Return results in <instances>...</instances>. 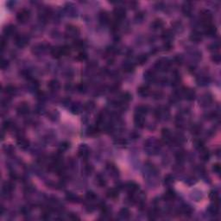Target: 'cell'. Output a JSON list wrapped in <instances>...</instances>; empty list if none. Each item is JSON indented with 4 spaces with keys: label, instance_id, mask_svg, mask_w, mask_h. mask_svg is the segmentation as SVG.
<instances>
[{
    "label": "cell",
    "instance_id": "7dc6e473",
    "mask_svg": "<svg viewBox=\"0 0 221 221\" xmlns=\"http://www.w3.org/2000/svg\"><path fill=\"white\" fill-rule=\"evenodd\" d=\"M212 60L215 63H219L220 61H221V56H220V55H219L218 53L214 54V55H212Z\"/></svg>",
    "mask_w": 221,
    "mask_h": 221
},
{
    "label": "cell",
    "instance_id": "277c9868",
    "mask_svg": "<svg viewBox=\"0 0 221 221\" xmlns=\"http://www.w3.org/2000/svg\"><path fill=\"white\" fill-rule=\"evenodd\" d=\"M113 14H114V16H115V19L116 21L119 22L121 21L122 19H124L126 16V11L124 8L123 7H117L114 9L113 11Z\"/></svg>",
    "mask_w": 221,
    "mask_h": 221
},
{
    "label": "cell",
    "instance_id": "ffe728a7",
    "mask_svg": "<svg viewBox=\"0 0 221 221\" xmlns=\"http://www.w3.org/2000/svg\"><path fill=\"white\" fill-rule=\"evenodd\" d=\"M175 198V193L173 190H168L164 195H163V199L166 201H172L173 200H174Z\"/></svg>",
    "mask_w": 221,
    "mask_h": 221
},
{
    "label": "cell",
    "instance_id": "7402d4cb",
    "mask_svg": "<svg viewBox=\"0 0 221 221\" xmlns=\"http://www.w3.org/2000/svg\"><path fill=\"white\" fill-rule=\"evenodd\" d=\"M99 20H100L101 23H103V24H108L110 22L109 14L106 11H101L99 13Z\"/></svg>",
    "mask_w": 221,
    "mask_h": 221
},
{
    "label": "cell",
    "instance_id": "f546056e",
    "mask_svg": "<svg viewBox=\"0 0 221 221\" xmlns=\"http://www.w3.org/2000/svg\"><path fill=\"white\" fill-rule=\"evenodd\" d=\"M16 87L14 86H12V85H8V86H5V90H4V92L5 93V94H7V95H13V94H15V93H16Z\"/></svg>",
    "mask_w": 221,
    "mask_h": 221
},
{
    "label": "cell",
    "instance_id": "5bb4252c",
    "mask_svg": "<svg viewBox=\"0 0 221 221\" xmlns=\"http://www.w3.org/2000/svg\"><path fill=\"white\" fill-rule=\"evenodd\" d=\"M149 93H150L149 87V86H147V85H143V86H139L138 89H137V93H138L140 96H142V97H146V96H148V95L149 94Z\"/></svg>",
    "mask_w": 221,
    "mask_h": 221
},
{
    "label": "cell",
    "instance_id": "d6986e66",
    "mask_svg": "<svg viewBox=\"0 0 221 221\" xmlns=\"http://www.w3.org/2000/svg\"><path fill=\"white\" fill-rule=\"evenodd\" d=\"M163 27V22L161 19H156L153 21V23L151 24V28L154 30H158Z\"/></svg>",
    "mask_w": 221,
    "mask_h": 221
},
{
    "label": "cell",
    "instance_id": "db71d44e",
    "mask_svg": "<svg viewBox=\"0 0 221 221\" xmlns=\"http://www.w3.org/2000/svg\"><path fill=\"white\" fill-rule=\"evenodd\" d=\"M116 143L118 144V145H121V146H124L126 144V141L124 139H122V138H118L117 141H116Z\"/></svg>",
    "mask_w": 221,
    "mask_h": 221
},
{
    "label": "cell",
    "instance_id": "11a10c76",
    "mask_svg": "<svg viewBox=\"0 0 221 221\" xmlns=\"http://www.w3.org/2000/svg\"><path fill=\"white\" fill-rule=\"evenodd\" d=\"M5 47H6V40L4 37H2V40H1V49H2V50H4L5 49Z\"/></svg>",
    "mask_w": 221,
    "mask_h": 221
},
{
    "label": "cell",
    "instance_id": "c3c4849f",
    "mask_svg": "<svg viewBox=\"0 0 221 221\" xmlns=\"http://www.w3.org/2000/svg\"><path fill=\"white\" fill-rule=\"evenodd\" d=\"M77 90L80 92V93H84V92H86V86L85 85V84H80V85H78L77 86Z\"/></svg>",
    "mask_w": 221,
    "mask_h": 221
},
{
    "label": "cell",
    "instance_id": "e575fe53",
    "mask_svg": "<svg viewBox=\"0 0 221 221\" xmlns=\"http://www.w3.org/2000/svg\"><path fill=\"white\" fill-rule=\"evenodd\" d=\"M96 182L97 184L100 187H103L106 185V181L105 179L103 177L102 175H98L96 177Z\"/></svg>",
    "mask_w": 221,
    "mask_h": 221
},
{
    "label": "cell",
    "instance_id": "9c48e42d",
    "mask_svg": "<svg viewBox=\"0 0 221 221\" xmlns=\"http://www.w3.org/2000/svg\"><path fill=\"white\" fill-rule=\"evenodd\" d=\"M89 153H90V150L89 149H88V147L85 144H82L80 148H79V150H78V154L79 156L81 157V158H87L88 156H89Z\"/></svg>",
    "mask_w": 221,
    "mask_h": 221
},
{
    "label": "cell",
    "instance_id": "f907efd6",
    "mask_svg": "<svg viewBox=\"0 0 221 221\" xmlns=\"http://www.w3.org/2000/svg\"><path fill=\"white\" fill-rule=\"evenodd\" d=\"M93 168L91 165H86V166L85 167V172H86L87 174H90L93 172Z\"/></svg>",
    "mask_w": 221,
    "mask_h": 221
},
{
    "label": "cell",
    "instance_id": "7bdbcfd3",
    "mask_svg": "<svg viewBox=\"0 0 221 221\" xmlns=\"http://www.w3.org/2000/svg\"><path fill=\"white\" fill-rule=\"evenodd\" d=\"M173 182H174V178H173V176H172L171 174H168V175L165 176V178H164V183H165L166 185H171Z\"/></svg>",
    "mask_w": 221,
    "mask_h": 221
},
{
    "label": "cell",
    "instance_id": "2e32d148",
    "mask_svg": "<svg viewBox=\"0 0 221 221\" xmlns=\"http://www.w3.org/2000/svg\"><path fill=\"white\" fill-rule=\"evenodd\" d=\"M205 33L208 36H214L217 33V29L212 24H211L209 25L205 26Z\"/></svg>",
    "mask_w": 221,
    "mask_h": 221
},
{
    "label": "cell",
    "instance_id": "f5cc1de1",
    "mask_svg": "<svg viewBox=\"0 0 221 221\" xmlns=\"http://www.w3.org/2000/svg\"><path fill=\"white\" fill-rule=\"evenodd\" d=\"M11 126H12V124H11V121H5V122L4 123V128H5V130H9Z\"/></svg>",
    "mask_w": 221,
    "mask_h": 221
},
{
    "label": "cell",
    "instance_id": "d590c367",
    "mask_svg": "<svg viewBox=\"0 0 221 221\" xmlns=\"http://www.w3.org/2000/svg\"><path fill=\"white\" fill-rule=\"evenodd\" d=\"M208 212H209L212 215H217V213H218V204L214 203V205L210 206L209 208H208Z\"/></svg>",
    "mask_w": 221,
    "mask_h": 221
},
{
    "label": "cell",
    "instance_id": "ba28073f",
    "mask_svg": "<svg viewBox=\"0 0 221 221\" xmlns=\"http://www.w3.org/2000/svg\"><path fill=\"white\" fill-rule=\"evenodd\" d=\"M125 188L128 191V193L130 194H133L136 193L138 190V185L137 183H135L134 182H130L128 183H126L125 185Z\"/></svg>",
    "mask_w": 221,
    "mask_h": 221
},
{
    "label": "cell",
    "instance_id": "484cf974",
    "mask_svg": "<svg viewBox=\"0 0 221 221\" xmlns=\"http://www.w3.org/2000/svg\"><path fill=\"white\" fill-rule=\"evenodd\" d=\"M123 69L125 73H131L133 72L134 69H135V66L133 63H130V62H127V63H124V66H123Z\"/></svg>",
    "mask_w": 221,
    "mask_h": 221
},
{
    "label": "cell",
    "instance_id": "d4e9b609",
    "mask_svg": "<svg viewBox=\"0 0 221 221\" xmlns=\"http://www.w3.org/2000/svg\"><path fill=\"white\" fill-rule=\"evenodd\" d=\"M15 32H16V27L14 25H8L4 29V34L7 36L14 35Z\"/></svg>",
    "mask_w": 221,
    "mask_h": 221
},
{
    "label": "cell",
    "instance_id": "7c38bea8",
    "mask_svg": "<svg viewBox=\"0 0 221 221\" xmlns=\"http://www.w3.org/2000/svg\"><path fill=\"white\" fill-rule=\"evenodd\" d=\"M134 123H135L137 127L143 128L144 126V124H145V118L143 115L136 114L135 118H134Z\"/></svg>",
    "mask_w": 221,
    "mask_h": 221
},
{
    "label": "cell",
    "instance_id": "74e56055",
    "mask_svg": "<svg viewBox=\"0 0 221 221\" xmlns=\"http://www.w3.org/2000/svg\"><path fill=\"white\" fill-rule=\"evenodd\" d=\"M61 51H62V55L67 56L71 53V48L68 45L61 46Z\"/></svg>",
    "mask_w": 221,
    "mask_h": 221
},
{
    "label": "cell",
    "instance_id": "7a4b0ae2",
    "mask_svg": "<svg viewBox=\"0 0 221 221\" xmlns=\"http://www.w3.org/2000/svg\"><path fill=\"white\" fill-rule=\"evenodd\" d=\"M30 17V12L27 9H21L16 14V20L21 24H25Z\"/></svg>",
    "mask_w": 221,
    "mask_h": 221
},
{
    "label": "cell",
    "instance_id": "5b68a950",
    "mask_svg": "<svg viewBox=\"0 0 221 221\" xmlns=\"http://www.w3.org/2000/svg\"><path fill=\"white\" fill-rule=\"evenodd\" d=\"M15 43L19 48H24L29 43V39L25 36H16Z\"/></svg>",
    "mask_w": 221,
    "mask_h": 221
},
{
    "label": "cell",
    "instance_id": "836d02e7",
    "mask_svg": "<svg viewBox=\"0 0 221 221\" xmlns=\"http://www.w3.org/2000/svg\"><path fill=\"white\" fill-rule=\"evenodd\" d=\"M94 108H95V104L93 101H88L84 105V109L86 112H92Z\"/></svg>",
    "mask_w": 221,
    "mask_h": 221
},
{
    "label": "cell",
    "instance_id": "9f6ffc18",
    "mask_svg": "<svg viewBox=\"0 0 221 221\" xmlns=\"http://www.w3.org/2000/svg\"><path fill=\"white\" fill-rule=\"evenodd\" d=\"M7 66H8V61L3 60V61H2V63H1V67H2V68H3V69L6 68H7Z\"/></svg>",
    "mask_w": 221,
    "mask_h": 221
},
{
    "label": "cell",
    "instance_id": "603a6c76",
    "mask_svg": "<svg viewBox=\"0 0 221 221\" xmlns=\"http://www.w3.org/2000/svg\"><path fill=\"white\" fill-rule=\"evenodd\" d=\"M173 37V33L171 30H164L162 33V38L163 41H165V42H168V41H170L171 39Z\"/></svg>",
    "mask_w": 221,
    "mask_h": 221
},
{
    "label": "cell",
    "instance_id": "44dd1931",
    "mask_svg": "<svg viewBox=\"0 0 221 221\" xmlns=\"http://www.w3.org/2000/svg\"><path fill=\"white\" fill-rule=\"evenodd\" d=\"M118 188H110L106 192V195L110 199H116L118 196Z\"/></svg>",
    "mask_w": 221,
    "mask_h": 221
},
{
    "label": "cell",
    "instance_id": "f35d334b",
    "mask_svg": "<svg viewBox=\"0 0 221 221\" xmlns=\"http://www.w3.org/2000/svg\"><path fill=\"white\" fill-rule=\"evenodd\" d=\"M86 199L87 201H94L96 199V195L93 192H87L86 194Z\"/></svg>",
    "mask_w": 221,
    "mask_h": 221
},
{
    "label": "cell",
    "instance_id": "b9f144b4",
    "mask_svg": "<svg viewBox=\"0 0 221 221\" xmlns=\"http://www.w3.org/2000/svg\"><path fill=\"white\" fill-rule=\"evenodd\" d=\"M87 59V55L85 53V52H80L78 54V55L76 56V60L77 61H86Z\"/></svg>",
    "mask_w": 221,
    "mask_h": 221
},
{
    "label": "cell",
    "instance_id": "e0dca14e",
    "mask_svg": "<svg viewBox=\"0 0 221 221\" xmlns=\"http://www.w3.org/2000/svg\"><path fill=\"white\" fill-rule=\"evenodd\" d=\"M182 12L184 13V15L186 16H190L193 11V5L190 2H185L182 5Z\"/></svg>",
    "mask_w": 221,
    "mask_h": 221
},
{
    "label": "cell",
    "instance_id": "4fadbf2b",
    "mask_svg": "<svg viewBox=\"0 0 221 221\" xmlns=\"http://www.w3.org/2000/svg\"><path fill=\"white\" fill-rule=\"evenodd\" d=\"M15 186L11 182H5L3 185V192L5 194H10L14 190Z\"/></svg>",
    "mask_w": 221,
    "mask_h": 221
},
{
    "label": "cell",
    "instance_id": "8992f818",
    "mask_svg": "<svg viewBox=\"0 0 221 221\" xmlns=\"http://www.w3.org/2000/svg\"><path fill=\"white\" fill-rule=\"evenodd\" d=\"M16 112L18 115H27L30 112V105L27 103H22L16 108Z\"/></svg>",
    "mask_w": 221,
    "mask_h": 221
},
{
    "label": "cell",
    "instance_id": "6f0895ef",
    "mask_svg": "<svg viewBox=\"0 0 221 221\" xmlns=\"http://www.w3.org/2000/svg\"><path fill=\"white\" fill-rule=\"evenodd\" d=\"M69 218L73 219V220H76V219H79V218L74 214V213H71L70 216H69Z\"/></svg>",
    "mask_w": 221,
    "mask_h": 221
},
{
    "label": "cell",
    "instance_id": "4316f807",
    "mask_svg": "<svg viewBox=\"0 0 221 221\" xmlns=\"http://www.w3.org/2000/svg\"><path fill=\"white\" fill-rule=\"evenodd\" d=\"M190 39L193 41H194V42H200L201 41V39H202L201 34L200 32H198V31H193L191 34V36H190Z\"/></svg>",
    "mask_w": 221,
    "mask_h": 221
},
{
    "label": "cell",
    "instance_id": "f6af8a7d",
    "mask_svg": "<svg viewBox=\"0 0 221 221\" xmlns=\"http://www.w3.org/2000/svg\"><path fill=\"white\" fill-rule=\"evenodd\" d=\"M175 157H176V160H177L178 162H183L184 161V157H185V155H184V153L183 152H178L177 154H176V156H175Z\"/></svg>",
    "mask_w": 221,
    "mask_h": 221
},
{
    "label": "cell",
    "instance_id": "52a82bcc",
    "mask_svg": "<svg viewBox=\"0 0 221 221\" xmlns=\"http://www.w3.org/2000/svg\"><path fill=\"white\" fill-rule=\"evenodd\" d=\"M66 34H67L68 36H69V37H75L79 34V30L77 27L70 24V25H68L67 28H66Z\"/></svg>",
    "mask_w": 221,
    "mask_h": 221
},
{
    "label": "cell",
    "instance_id": "d6a6232c",
    "mask_svg": "<svg viewBox=\"0 0 221 221\" xmlns=\"http://www.w3.org/2000/svg\"><path fill=\"white\" fill-rule=\"evenodd\" d=\"M144 78L147 81H153L156 78V74H155L154 71H147L144 74Z\"/></svg>",
    "mask_w": 221,
    "mask_h": 221
},
{
    "label": "cell",
    "instance_id": "ee69618b",
    "mask_svg": "<svg viewBox=\"0 0 221 221\" xmlns=\"http://www.w3.org/2000/svg\"><path fill=\"white\" fill-rule=\"evenodd\" d=\"M201 131V127L200 125L195 124V125L193 126V128H192V132H193V134H195V135L200 134Z\"/></svg>",
    "mask_w": 221,
    "mask_h": 221
},
{
    "label": "cell",
    "instance_id": "816d5d0a",
    "mask_svg": "<svg viewBox=\"0 0 221 221\" xmlns=\"http://www.w3.org/2000/svg\"><path fill=\"white\" fill-rule=\"evenodd\" d=\"M68 147H69V145H68V143H61V144L60 149H61V150H62V151H64V150H66V149H68Z\"/></svg>",
    "mask_w": 221,
    "mask_h": 221
},
{
    "label": "cell",
    "instance_id": "30bf717a",
    "mask_svg": "<svg viewBox=\"0 0 221 221\" xmlns=\"http://www.w3.org/2000/svg\"><path fill=\"white\" fill-rule=\"evenodd\" d=\"M182 93L185 97V99H187V100H193L195 97V92L193 89H190V88H185V89H182Z\"/></svg>",
    "mask_w": 221,
    "mask_h": 221
},
{
    "label": "cell",
    "instance_id": "9a60e30c",
    "mask_svg": "<svg viewBox=\"0 0 221 221\" xmlns=\"http://www.w3.org/2000/svg\"><path fill=\"white\" fill-rule=\"evenodd\" d=\"M48 87H49V89L50 91H52V92H56V91H58L60 88H61V85H60V83H59L58 80H50V81L49 82Z\"/></svg>",
    "mask_w": 221,
    "mask_h": 221
},
{
    "label": "cell",
    "instance_id": "ac0fdd59",
    "mask_svg": "<svg viewBox=\"0 0 221 221\" xmlns=\"http://www.w3.org/2000/svg\"><path fill=\"white\" fill-rule=\"evenodd\" d=\"M16 143H17L18 147L22 149H26L30 146V142L24 137H20L19 139H17Z\"/></svg>",
    "mask_w": 221,
    "mask_h": 221
},
{
    "label": "cell",
    "instance_id": "8d00e7d4",
    "mask_svg": "<svg viewBox=\"0 0 221 221\" xmlns=\"http://www.w3.org/2000/svg\"><path fill=\"white\" fill-rule=\"evenodd\" d=\"M148 61V56L147 55H140L137 59V61L139 65H143L144 63H146V61Z\"/></svg>",
    "mask_w": 221,
    "mask_h": 221
},
{
    "label": "cell",
    "instance_id": "bcb514c9",
    "mask_svg": "<svg viewBox=\"0 0 221 221\" xmlns=\"http://www.w3.org/2000/svg\"><path fill=\"white\" fill-rule=\"evenodd\" d=\"M182 212L185 214V215H187V216H190L193 212V210L190 207H184L182 208Z\"/></svg>",
    "mask_w": 221,
    "mask_h": 221
},
{
    "label": "cell",
    "instance_id": "cb8c5ba5",
    "mask_svg": "<svg viewBox=\"0 0 221 221\" xmlns=\"http://www.w3.org/2000/svg\"><path fill=\"white\" fill-rule=\"evenodd\" d=\"M51 55L54 58H60L62 56V51H61V47H55L51 49Z\"/></svg>",
    "mask_w": 221,
    "mask_h": 221
},
{
    "label": "cell",
    "instance_id": "4dcf8cb0",
    "mask_svg": "<svg viewBox=\"0 0 221 221\" xmlns=\"http://www.w3.org/2000/svg\"><path fill=\"white\" fill-rule=\"evenodd\" d=\"M201 160L204 161V162H207V161L209 160V158H210V154H209L208 150L205 149L204 148H202V149H201Z\"/></svg>",
    "mask_w": 221,
    "mask_h": 221
},
{
    "label": "cell",
    "instance_id": "83f0119b",
    "mask_svg": "<svg viewBox=\"0 0 221 221\" xmlns=\"http://www.w3.org/2000/svg\"><path fill=\"white\" fill-rule=\"evenodd\" d=\"M148 112V106L146 105H138L136 108V114L144 116Z\"/></svg>",
    "mask_w": 221,
    "mask_h": 221
},
{
    "label": "cell",
    "instance_id": "f1b7e54d",
    "mask_svg": "<svg viewBox=\"0 0 221 221\" xmlns=\"http://www.w3.org/2000/svg\"><path fill=\"white\" fill-rule=\"evenodd\" d=\"M99 130H100L99 126L96 124L95 126H92V127H90L89 129H88L87 134L89 136H94V135H97L99 133Z\"/></svg>",
    "mask_w": 221,
    "mask_h": 221
},
{
    "label": "cell",
    "instance_id": "6da1fadb",
    "mask_svg": "<svg viewBox=\"0 0 221 221\" xmlns=\"http://www.w3.org/2000/svg\"><path fill=\"white\" fill-rule=\"evenodd\" d=\"M200 17H201V23L203 24V26H207V25H209L212 23V14L210 11L208 10H203L201 11V14H200Z\"/></svg>",
    "mask_w": 221,
    "mask_h": 221
},
{
    "label": "cell",
    "instance_id": "1f68e13d",
    "mask_svg": "<svg viewBox=\"0 0 221 221\" xmlns=\"http://www.w3.org/2000/svg\"><path fill=\"white\" fill-rule=\"evenodd\" d=\"M119 216L123 218V219H128L130 217V212L127 208H122L119 211Z\"/></svg>",
    "mask_w": 221,
    "mask_h": 221
},
{
    "label": "cell",
    "instance_id": "8fae6325",
    "mask_svg": "<svg viewBox=\"0 0 221 221\" xmlns=\"http://www.w3.org/2000/svg\"><path fill=\"white\" fill-rule=\"evenodd\" d=\"M162 137L165 143H169V142L173 141L171 131L167 128H164V129L162 130Z\"/></svg>",
    "mask_w": 221,
    "mask_h": 221
},
{
    "label": "cell",
    "instance_id": "3957f363",
    "mask_svg": "<svg viewBox=\"0 0 221 221\" xmlns=\"http://www.w3.org/2000/svg\"><path fill=\"white\" fill-rule=\"evenodd\" d=\"M155 68L160 71H167L170 68V63L168 62V60L161 59L157 61L156 65H155Z\"/></svg>",
    "mask_w": 221,
    "mask_h": 221
},
{
    "label": "cell",
    "instance_id": "681fc988",
    "mask_svg": "<svg viewBox=\"0 0 221 221\" xmlns=\"http://www.w3.org/2000/svg\"><path fill=\"white\" fill-rule=\"evenodd\" d=\"M212 170L214 171V173H216V174H219L220 171H221V167H220V165H219L218 163L214 164L213 167H212Z\"/></svg>",
    "mask_w": 221,
    "mask_h": 221
},
{
    "label": "cell",
    "instance_id": "ab89813d",
    "mask_svg": "<svg viewBox=\"0 0 221 221\" xmlns=\"http://www.w3.org/2000/svg\"><path fill=\"white\" fill-rule=\"evenodd\" d=\"M67 200H68V201L75 202V201H77V200H78V197H77L75 194H74V193H67Z\"/></svg>",
    "mask_w": 221,
    "mask_h": 221
},
{
    "label": "cell",
    "instance_id": "60d3db41",
    "mask_svg": "<svg viewBox=\"0 0 221 221\" xmlns=\"http://www.w3.org/2000/svg\"><path fill=\"white\" fill-rule=\"evenodd\" d=\"M74 47L75 49H80L84 47V41H80L77 40L74 42Z\"/></svg>",
    "mask_w": 221,
    "mask_h": 221
}]
</instances>
